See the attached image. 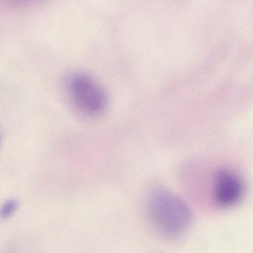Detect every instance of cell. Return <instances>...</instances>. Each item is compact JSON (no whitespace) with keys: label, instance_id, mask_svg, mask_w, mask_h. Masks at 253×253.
Wrapping results in <instances>:
<instances>
[{"label":"cell","instance_id":"obj_2","mask_svg":"<svg viewBox=\"0 0 253 253\" xmlns=\"http://www.w3.org/2000/svg\"><path fill=\"white\" fill-rule=\"evenodd\" d=\"M70 102L82 115L94 118L102 115L108 105V96L102 84L90 74L74 72L65 80Z\"/></svg>","mask_w":253,"mask_h":253},{"label":"cell","instance_id":"obj_1","mask_svg":"<svg viewBox=\"0 0 253 253\" xmlns=\"http://www.w3.org/2000/svg\"><path fill=\"white\" fill-rule=\"evenodd\" d=\"M146 209L152 227L167 239L181 237L193 224V212L185 201L163 186L150 189Z\"/></svg>","mask_w":253,"mask_h":253},{"label":"cell","instance_id":"obj_3","mask_svg":"<svg viewBox=\"0 0 253 253\" xmlns=\"http://www.w3.org/2000/svg\"><path fill=\"white\" fill-rule=\"evenodd\" d=\"M246 191L245 181L233 169H219L215 174L213 185V198L220 208H231L237 205Z\"/></svg>","mask_w":253,"mask_h":253},{"label":"cell","instance_id":"obj_4","mask_svg":"<svg viewBox=\"0 0 253 253\" xmlns=\"http://www.w3.org/2000/svg\"><path fill=\"white\" fill-rule=\"evenodd\" d=\"M19 208V203L15 199H8L0 206V218L2 219L11 217Z\"/></svg>","mask_w":253,"mask_h":253}]
</instances>
